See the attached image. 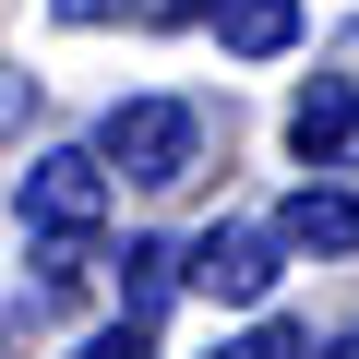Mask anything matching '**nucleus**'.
Wrapping results in <instances>:
<instances>
[{
	"label": "nucleus",
	"instance_id": "f257e3e1",
	"mask_svg": "<svg viewBox=\"0 0 359 359\" xmlns=\"http://www.w3.org/2000/svg\"><path fill=\"white\" fill-rule=\"evenodd\" d=\"M96 156H108V180H132V192H180V180L204 168V108L192 96H120L96 120Z\"/></svg>",
	"mask_w": 359,
	"mask_h": 359
},
{
	"label": "nucleus",
	"instance_id": "f03ea898",
	"mask_svg": "<svg viewBox=\"0 0 359 359\" xmlns=\"http://www.w3.org/2000/svg\"><path fill=\"white\" fill-rule=\"evenodd\" d=\"M96 216H108V156L96 144H60V156L25 168V228L36 240H84Z\"/></svg>",
	"mask_w": 359,
	"mask_h": 359
},
{
	"label": "nucleus",
	"instance_id": "7ed1b4c3",
	"mask_svg": "<svg viewBox=\"0 0 359 359\" xmlns=\"http://www.w3.org/2000/svg\"><path fill=\"white\" fill-rule=\"evenodd\" d=\"M276 276H287V240H276V228H204V240H192V287L228 299V311L276 299Z\"/></svg>",
	"mask_w": 359,
	"mask_h": 359
},
{
	"label": "nucleus",
	"instance_id": "20e7f679",
	"mask_svg": "<svg viewBox=\"0 0 359 359\" xmlns=\"http://www.w3.org/2000/svg\"><path fill=\"white\" fill-rule=\"evenodd\" d=\"M287 156L323 168V180H347V168H359V84H311V96L287 108Z\"/></svg>",
	"mask_w": 359,
	"mask_h": 359
},
{
	"label": "nucleus",
	"instance_id": "39448f33",
	"mask_svg": "<svg viewBox=\"0 0 359 359\" xmlns=\"http://www.w3.org/2000/svg\"><path fill=\"white\" fill-rule=\"evenodd\" d=\"M276 240L287 252H323V264L359 252V192H347V180H299V192L276 204Z\"/></svg>",
	"mask_w": 359,
	"mask_h": 359
},
{
	"label": "nucleus",
	"instance_id": "423d86ee",
	"mask_svg": "<svg viewBox=\"0 0 359 359\" xmlns=\"http://www.w3.org/2000/svg\"><path fill=\"white\" fill-rule=\"evenodd\" d=\"M180 25H216L240 60H276L299 48V0H180Z\"/></svg>",
	"mask_w": 359,
	"mask_h": 359
},
{
	"label": "nucleus",
	"instance_id": "0eeeda50",
	"mask_svg": "<svg viewBox=\"0 0 359 359\" xmlns=\"http://www.w3.org/2000/svg\"><path fill=\"white\" fill-rule=\"evenodd\" d=\"M168 287H192V252H168V240H120V311L132 323H156V299Z\"/></svg>",
	"mask_w": 359,
	"mask_h": 359
},
{
	"label": "nucleus",
	"instance_id": "6e6552de",
	"mask_svg": "<svg viewBox=\"0 0 359 359\" xmlns=\"http://www.w3.org/2000/svg\"><path fill=\"white\" fill-rule=\"evenodd\" d=\"M72 359H156V323H132V311H120V323H108V335H84Z\"/></svg>",
	"mask_w": 359,
	"mask_h": 359
},
{
	"label": "nucleus",
	"instance_id": "1a4fd4ad",
	"mask_svg": "<svg viewBox=\"0 0 359 359\" xmlns=\"http://www.w3.org/2000/svg\"><path fill=\"white\" fill-rule=\"evenodd\" d=\"M216 359H299V335H287V323H252V335H228Z\"/></svg>",
	"mask_w": 359,
	"mask_h": 359
},
{
	"label": "nucleus",
	"instance_id": "9d476101",
	"mask_svg": "<svg viewBox=\"0 0 359 359\" xmlns=\"http://www.w3.org/2000/svg\"><path fill=\"white\" fill-rule=\"evenodd\" d=\"M48 13H60V25H132L144 0H48Z\"/></svg>",
	"mask_w": 359,
	"mask_h": 359
},
{
	"label": "nucleus",
	"instance_id": "9b49d317",
	"mask_svg": "<svg viewBox=\"0 0 359 359\" xmlns=\"http://www.w3.org/2000/svg\"><path fill=\"white\" fill-rule=\"evenodd\" d=\"M25 108H36V84H25V72H0V132H13Z\"/></svg>",
	"mask_w": 359,
	"mask_h": 359
},
{
	"label": "nucleus",
	"instance_id": "f8f14e48",
	"mask_svg": "<svg viewBox=\"0 0 359 359\" xmlns=\"http://www.w3.org/2000/svg\"><path fill=\"white\" fill-rule=\"evenodd\" d=\"M335 359H359V323H347V335H335Z\"/></svg>",
	"mask_w": 359,
	"mask_h": 359
}]
</instances>
